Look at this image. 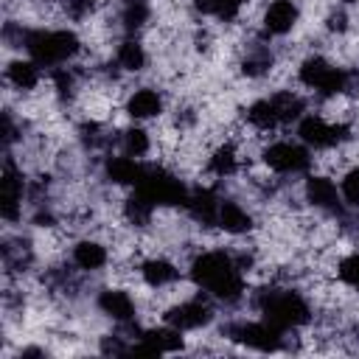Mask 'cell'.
Listing matches in <instances>:
<instances>
[{
	"label": "cell",
	"instance_id": "cell-2",
	"mask_svg": "<svg viewBox=\"0 0 359 359\" xmlns=\"http://www.w3.org/2000/svg\"><path fill=\"white\" fill-rule=\"evenodd\" d=\"M252 306L258 309V314L264 320H269L272 325H278L283 331H300L314 323L311 300L306 297V292H300L294 286H280V283L261 286L252 294Z\"/></svg>",
	"mask_w": 359,
	"mask_h": 359
},
{
	"label": "cell",
	"instance_id": "cell-7",
	"mask_svg": "<svg viewBox=\"0 0 359 359\" xmlns=\"http://www.w3.org/2000/svg\"><path fill=\"white\" fill-rule=\"evenodd\" d=\"M216 300L208 297L205 292H196V294H188V297H180L174 300L171 306L163 309V323L180 328V331H199V328H208L213 320H216Z\"/></svg>",
	"mask_w": 359,
	"mask_h": 359
},
{
	"label": "cell",
	"instance_id": "cell-20",
	"mask_svg": "<svg viewBox=\"0 0 359 359\" xmlns=\"http://www.w3.org/2000/svg\"><path fill=\"white\" fill-rule=\"evenodd\" d=\"M151 14H154L151 0H121L115 11V28L123 36H137L140 31L149 28Z\"/></svg>",
	"mask_w": 359,
	"mask_h": 359
},
{
	"label": "cell",
	"instance_id": "cell-21",
	"mask_svg": "<svg viewBox=\"0 0 359 359\" xmlns=\"http://www.w3.org/2000/svg\"><path fill=\"white\" fill-rule=\"evenodd\" d=\"M6 84L17 93H34L42 84V65H36L31 56L28 59H11L6 65Z\"/></svg>",
	"mask_w": 359,
	"mask_h": 359
},
{
	"label": "cell",
	"instance_id": "cell-19",
	"mask_svg": "<svg viewBox=\"0 0 359 359\" xmlns=\"http://www.w3.org/2000/svg\"><path fill=\"white\" fill-rule=\"evenodd\" d=\"M241 149H238V143L236 140H222V143H216L213 149H210V154H208V163H205V171L213 177V180H219V182H224V180H230V177H236L238 171H241Z\"/></svg>",
	"mask_w": 359,
	"mask_h": 359
},
{
	"label": "cell",
	"instance_id": "cell-3",
	"mask_svg": "<svg viewBox=\"0 0 359 359\" xmlns=\"http://www.w3.org/2000/svg\"><path fill=\"white\" fill-rule=\"evenodd\" d=\"M25 53L36 65L53 70L62 65H73L84 53V42L70 28H28Z\"/></svg>",
	"mask_w": 359,
	"mask_h": 359
},
{
	"label": "cell",
	"instance_id": "cell-9",
	"mask_svg": "<svg viewBox=\"0 0 359 359\" xmlns=\"http://www.w3.org/2000/svg\"><path fill=\"white\" fill-rule=\"evenodd\" d=\"M303 202L309 208H314L317 213H325V216H339L345 210V202H342V194L337 191V182L328 177V174H309L303 180Z\"/></svg>",
	"mask_w": 359,
	"mask_h": 359
},
{
	"label": "cell",
	"instance_id": "cell-1",
	"mask_svg": "<svg viewBox=\"0 0 359 359\" xmlns=\"http://www.w3.org/2000/svg\"><path fill=\"white\" fill-rule=\"evenodd\" d=\"M188 278L222 306H236L247 294V278L230 250H196L188 264Z\"/></svg>",
	"mask_w": 359,
	"mask_h": 359
},
{
	"label": "cell",
	"instance_id": "cell-29",
	"mask_svg": "<svg viewBox=\"0 0 359 359\" xmlns=\"http://www.w3.org/2000/svg\"><path fill=\"white\" fill-rule=\"evenodd\" d=\"M244 6H247V0H216L213 17H216L222 25H230V22H236V20L241 17Z\"/></svg>",
	"mask_w": 359,
	"mask_h": 359
},
{
	"label": "cell",
	"instance_id": "cell-11",
	"mask_svg": "<svg viewBox=\"0 0 359 359\" xmlns=\"http://www.w3.org/2000/svg\"><path fill=\"white\" fill-rule=\"evenodd\" d=\"M98 168H101V180L107 185H115V188H135L146 171V165L137 157H129L123 151H118V154L112 151V154L101 157Z\"/></svg>",
	"mask_w": 359,
	"mask_h": 359
},
{
	"label": "cell",
	"instance_id": "cell-16",
	"mask_svg": "<svg viewBox=\"0 0 359 359\" xmlns=\"http://www.w3.org/2000/svg\"><path fill=\"white\" fill-rule=\"evenodd\" d=\"M137 275L143 280V286H149L151 292H160V289H168L174 286L177 280H182V269L177 261L165 258V255H149L137 264Z\"/></svg>",
	"mask_w": 359,
	"mask_h": 359
},
{
	"label": "cell",
	"instance_id": "cell-27",
	"mask_svg": "<svg viewBox=\"0 0 359 359\" xmlns=\"http://www.w3.org/2000/svg\"><path fill=\"white\" fill-rule=\"evenodd\" d=\"M95 6H98V0H59L56 8L62 11V17H67L73 22H84L95 14Z\"/></svg>",
	"mask_w": 359,
	"mask_h": 359
},
{
	"label": "cell",
	"instance_id": "cell-24",
	"mask_svg": "<svg viewBox=\"0 0 359 359\" xmlns=\"http://www.w3.org/2000/svg\"><path fill=\"white\" fill-rule=\"evenodd\" d=\"M269 98H272V104L278 109L280 123H297L306 115V98L297 90H278Z\"/></svg>",
	"mask_w": 359,
	"mask_h": 359
},
{
	"label": "cell",
	"instance_id": "cell-14",
	"mask_svg": "<svg viewBox=\"0 0 359 359\" xmlns=\"http://www.w3.org/2000/svg\"><path fill=\"white\" fill-rule=\"evenodd\" d=\"M300 22V3L297 0H269L261 11V34L269 36H286Z\"/></svg>",
	"mask_w": 359,
	"mask_h": 359
},
{
	"label": "cell",
	"instance_id": "cell-6",
	"mask_svg": "<svg viewBox=\"0 0 359 359\" xmlns=\"http://www.w3.org/2000/svg\"><path fill=\"white\" fill-rule=\"evenodd\" d=\"M25 196H28V177L22 165L14 160V154L6 151L0 171V216L6 224H17L22 219Z\"/></svg>",
	"mask_w": 359,
	"mask_h": 359
},
{
	"label": "cell",
	"instance_id": "cell-22",
	"mask_svg": "<svg viewBox=\"0 0 359 359\" xmlns=\"http://www.w3.org/2000/svg\"><path fill=\"white\" fill-rule=\"evenodd\" d=\"M115 62L123 73H143L149 67V50L137 36H123L115 45Z\"/></svg>",
	"mask_w": 359,
	"mask_h": 359
},
{
	"label": "cell",
	"instance_id": "cell-18",
	"mask_svg": "<svg viewBox=\"0 0 359 359\" xmlns=\"http://www.w3.org/2000/svg\"><path fill=\"white\" fill-rule=\"evenodd\" d=\"M165 109V95L157 87H137L123 98V112L132 121H154Z\"/></svg>",
	"mask_w": 359,
	"mask_h": 359
},
{
	"label": "cell",
	"instance_id": "cell-26",
	"mask_svg": "<svg viewBox=\"0 0 359 359\" xmlns=\"http://www.w3.org/2000/svg\"><path fill=\"white\" fill-rule=\"evenodd\" d=\"M339 194H342V202H345L348 208H356V210H359V163H353L351 168L342 171Z\"/></svg>",
	"mask_w": 359,
	"mask_h": 359
},
{
	"label": "cell",
	"instance_id": "cell-12",
	"mask_svg": "<svg viewBox=\"0 0 359 359\" xmlns=\"http://www.w3.org/2000/svg\"><path fill=\"white\" fill-rule=\"evenodd\" d=\"M95 309L107 320H112L115 325H126V323H135L137 320V303L121 286H101L95 292Z\"/></svg>",
	"mask_w": 359,
	"mask_h": 359
},
{
	"label": "cell",
	"instance_id": "cell-15",
	"mask_svg": "<svg viewBox=\"0 0 359 359\" xmlns=\"http://www.w3.org/2000/svg\"><path fill=\"white\" fill-rule=\"evenodd\" d=\"M219 202H222V194H219L213 185H199V188H191L188 202H185L182 210L188 213V219H191L196 227L210 230V227H216Z\"/></svg>",
	"mask_w": 359,
	"mask_h": 359
},
{
	"label": "cell",
	"instance_id": "cell-10",
	"mask_svg": "<svg viewBox=\"0 0 359 359\" xmlns=\"http://www.w3.org/2000/svg\"><path fill=\"white\" fill-rule=\"evenodd\" d=\"M236 65H238V73L244 79H264L275 67V50L266 45V36L264 34L261 36H252V39H247L238 48Z\"/></svg>",
	"mask_w": 359,
	"mask_h": 359
},
{
	"label": "cell",
	"instance_id": "cell-4",
	"mask_svg": "<svg viewBox=\"0 0 359 359\" xmlns=\"http://www.w3.org/2000/svg\"><path fill=\"white\" fill-rule=\"evenodd\" d=\"M294 331H283L278 325H272L269 320H230L222 325V337L230 342H238L244 348L269 353V351H286L289 348V337Z\"/></svg>",
	"mask_w": 359,
	"mask_h": 359
},
{
	"label": "cell",
	"instance_id": "cell-13",
	"mask_svg": "<svg viewBox=\"0 0 359 359\" xmlns=\"http://www.w3.org/2000/svg\"><path fill=\"white\" fill-rule=\"evenodd\" d=\"M70 264L81 275H98L109 266V244L95 238V236L76 238L73 247H70Z\"/></svg>",
	"mask_w": 359,
	"mask_h": 359
},
{
	"label": "cell",
	"instance_id": "cell-5",
	"mask_svg": "<svg viewBox=\"0 0 359 359\" xmlns=\"http://www.w3.org/2000/svg\"><path fill=\"white\" fill-rule=\"evenodd\" d=\"M140 194H146L157 208H185L191 188L185 185V180H180L177 171L165 168V165H154L149 163L140 182L135 185Z\"/></svg>",
	"mask_w": 359,
	"mask_h": 359
},
{
	"label": "cell",
	"instance_id": "cell-30",
	"mask_svg": "<svg viewBox=\"0 0 359 359\" xmlns=\"http://www.w3.org/2000/svg\"><path fill=\"white\" fill-rule=\"evenodd\" d=\"M337 3H342V6H353V3H359V0H337Z\"/></svg>",
	"mask_w": 359,
	"mask_h": 359
},
{
	"label": "cell",
	"instance_id": "cell-25",
	"mask_svg": "<svg viewBox=\"0 0 359 359\" xmlns=\"http://www.w3.org/2000/svg\"><path fill=\"white\" fill-rule=\"evenodd\" d=\"M118 149L129 157L143 160L151 151V135L143 126H126V129L118 132Z\"/></svg>",
	"mask_w": 359,
	"mask_h": 359
},
{
	"label": "cell",
	"instance_id": "cell-17",
	"mask_svg": "<svg viewBox=\"0 0 359 359\" xmlns=\"http://www.w3.org/2000/svg\"><path fill=\"white\" fill-rule=\"evenodd\" d=\"M216 227H219L222 233L238 238V236L252 233V227H255V216H252V210H250L244 202H238L236 196H222V202H219V213H216Z\"/></svg>",
	"mask_w": 359,
	"mask_h": 359
},
{
	"label": "cell",
	"instance_id": "cell-28",
	"mask_svg": "<svg viewBox=\"0 0 359 359\" xmlns=\"http://www.w3.org/2000/svg\"><path fill=\"white\" fill-rule=\"evenodd\" d=\"M337 278L359 294V252H348L337 261Z\"/></svg>",
	"mask_w": 359,
	"mask_h": 359
},
{
	"label": "cell",
	"instance_id": "cell-8",
	"mask_svg": "<svg viewBox=\"0 0 359 359\" xmlns=\"http://www.w3.org/2000/svg\"><path fill=\"white\" fill-rule=\"evenodd\" d=\"M261 163L278 177H300L314 165V157L300 140H275L261 149Z\"/></svg>",
	"mask_w": 359,
	"mask_h": 359
},
{
	"label": "cell",
	"instance_id": "cell-23",
	"mask_svg": "<svg viewBox=\"0 0 359 359\" xmlns=\"http://www.w3.org/2000/svg\"><path fill=\"white\" fill-rule=\"evenodd\" d=\"M244 121H247V126H250L252 132H258V135H269V132H275L278 126H283L269 95H266V98H255V101L247 107Z\"/></svg>",
	"mask_w": 359,
	"mask_h": 359
}]
</instances>
